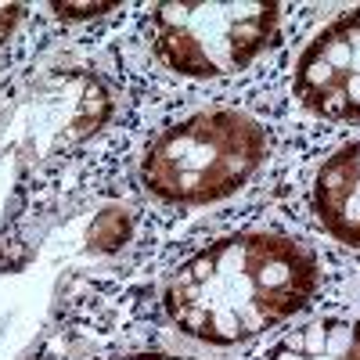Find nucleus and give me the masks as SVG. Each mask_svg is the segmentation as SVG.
<instances>
[{
  "label": "nucleus",
  "mask_w": 360,
  "mask_h": 360,
  "mask_svg": "<svg viewBox=\"0 0 360 360\" xmlns=\"http://www.w3.org/2000/svg\"><path fill=\"white\" fill-rule=\"evenodd\" d=\"M321 281L317 256L285 234L242 231L205 245L166 285V314L188 339L249 342L303 310Z\"/></svg>",
  "instance_id": "f257e3e1"
},
{
  "label": "nucleus",
  "mask_w": 360,
  "mask_h": 360,
  "mask_svg": "<svg viewBox=\"0 0 360 360\" xmlns=\"http://www.w3.org/2000/svg\"><path fill=\"white\" fill-rule=\"evenodd\" d=\"M266 148L259 119L238 108H202L152 141L141 180L162 202L209 205L242 191L259 173Z\"/></svg>",
  "instance_id": "f03ea898"
},
{
  "label": "nucleus",
  "mask_w": 360,
  "mask_h": 360,
  "mask_svg": "<svg viewBox=\"0 0 360 360\" xmlns=\"http://www.w3.org/2000/svg\"><path fill=\"white\" fill-rule=\"evenodd\" d=\"M281 8L259 0L231 4H159L148 15V37L159 62L188 79L234 76L274 44Z\"/></svg>",
  "instance_id": "7ed1b4c3"
},
{
  "label": "nucleus",
  "mask_w": 360,
  "mask_h": 360,
  "mask_svg": "<svg viewBox=\"0 0 360 360\" xmlns=\"http://www.w3.org/2000/svg\"><path fill=\"white\" fill-rule=\"evenodd\" d=\"M292 90L314 115L360 123V8L342 11L303 47Z\"/></svg>",
  "instance_id": "20e7f679"
},
{
  "label": "nucleus",
  "mask_w": 360,
  "mask_h": 360,
  "mask_svg": "<svg viewBox=\"0 0 360 360\" xmlns=\"http://www.w3.org/2000/svg\"><path fill=\"white\" fill-rule=\"evenodd\" d=\"M314 217L335 242L360 249V137L335 148L317 169Z\"/></svg>",
  "instance_id": "39448f33"
},
{
  "label": "nucleus",
  "mask_w": 360,
  "mask_h": 360,
  "mask_svg": "<svg viewBox=\"0 0 360 360\" xmlns=\"http://www.w3.org/2000/svg\"><path fill=\"white\" fill-rule=\"evenodd\" d=\"M263 360H360V321L317 317L281 335Z\"/></svg>",
  "instance_id": "423d86ee"
},
{
  "label": "nucleus",
  "mask_w": 360,
  "mask_h": 360,
  "mask_svg": "<svg viewBox=\"0 0 360 360\" xmlns=\"http://www.w3.org/2000/svg\"><path fill=\"white\" fill-rule=\"evenodd\" d=\"M130 213L127 209H105V213L94 220V227H90V245H98V249H119L130 238Z\"/></svg>",
  "instance_id": "0eeeda50"
},
{
  "label": "nucleus",
  "mask_w": 360,
  "mask_h": 360,
  "mask_svg": "<svg viewBox=\"0 0 360 360\" xmlns=\"http://www.w3.org/2000/svg\"><path fill=\"white\" fill-rule=\"evenodd\" d=\"M119 4H54V11L62 18H98V15H112Z\"/></svg>",
  "instance_id": "6e6552de"
},
{
  "label": "nucleus",
  "mask_w": 360,
  "mask_h": 360,
  "mask_svg": "<svg viewBox=\"0 0 360 360\" xmlns=\"http://www.w3.org/2000/svg\"><path fill=\"white\" fill-rule=\"evenodd\" d=\"M22 4H0V44H8V37L18 29V22H22Z\"/></svg>",
  "instance_id": "1a4fd4ad"
},
{
  "label": "nucleus",
  "mask_w": 360,
  "mask_h": 360,
  "mask_svg": "<svg viewBox=\"0 0 360 360\" xmlns=\"http://www.w3.org/2000/svg\"><path fill=\"white\" fill-rule=\"evenodd\" d=\"M115 360H188L176 353H130V356H115Z\"/></svg>",
  "instance_id": "9d476101"
}]
</instances>
